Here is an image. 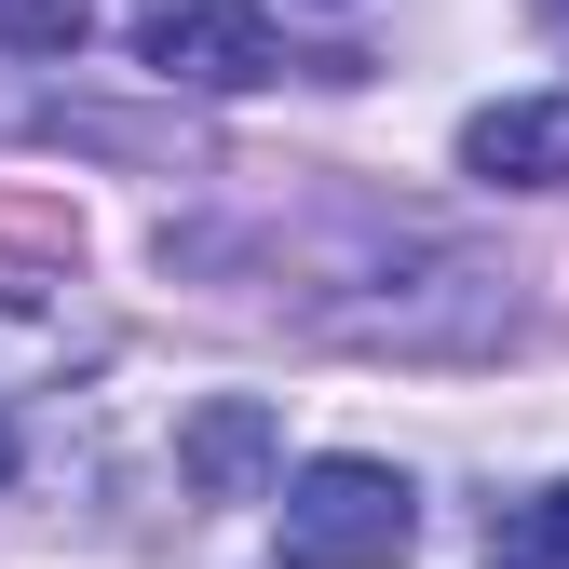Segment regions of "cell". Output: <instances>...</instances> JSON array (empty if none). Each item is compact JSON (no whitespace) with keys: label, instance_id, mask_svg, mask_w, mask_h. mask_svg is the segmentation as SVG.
Masks as SVG:
<instances>
[{"label":"cell","instance_id":"6da1fadb","mask_svg":"<svg viewBox=\"0 0 569 569\" xmlns=\"http://www.w3.org/2000/svg\"><path fill=\"white\" fill-rule=\"evenodd\" d=\"M271 529H284V569H393L420 542V502L393 461H312V475H284Z\"/></svg>","mask_w":569,"mask_h":569},{"label":"cell","instance_id":"7a4b0ae2","mask_svg":"<svg viewBox=\"0 0 569 569\" xmlns=\"http://www.w3.org/2000/svg\"><path fill=\"white\" fill-rule=\"evenodd\" d=\"M136 54L163 68V82H203V96H244V82H284V54L271 14H244V0H150L136 14Z\"/></svg>","mask_w":569,"mask_h":569},{"label":"cell","instance_id":"3957f363","mask_svg":"<svg viewBox=\"0 0 569 569\" xmlns=\"http://www.w3.org/2000/svg\"><path fill=\"white\" fill-rule=\"evenodd\" d=\"M284 461V420L258 393H218V407H190V435H177V475L203 488V502H258V475Z\"/></svg>","mask_w":569,"mask_h":569},{"label":"cell","instance_id":"277c9868","mask_svg":"<svg viewBox=\"0 0 569 569\" xmlns=\"http://www.w3.org/2000/svg\"><path fill=\"white\" fill-rule=\"evenodd\" d=\"M461 163L488 190H556L569 177V96H502V109H475L461 122Z\"/></svg>","mask_w":569,"mask_h":569},{"label":"cell","instance_id":"5b68a950","mask_svg":"<svg viewBox=\"0 0 569 569\" xmlns=\"http://www.w3.org/2000/svg\"><path fill=\"white\" fill-rule=\"evenodd\" d=\"M0 41H28V54H68V41H82V0H0Z\"/></svg>","mask_w":569,"mask_h":569},{"label":"cell","instance_id":"8992f818","mask_svg":"<svg viewBox=\"0 0 569 569\" xmlns=\"http://www.w3.org/2000/svg\"><path fill=\"white\" fill-rule=\"evenodd\" d=\"M502 529H516V542H542V556H556V569H569V488H542V502H516V516H502Z\"/></svg>","mask_w":569,"mask_h":569},{"label":"cell","instance_id":"52a82bcc","mask_svg":"<svg viewBox=\"0 0 569 569\" xmlns=\"http://www.w3.org/2000/svg\"><path fill=\"white\" fill-rule=\"evenodd\" d=\"M488 569H556L542 542H516V529H488Z\"/></svg>","mask_w":569,"mask_h":569},{"label":"cell","instance_id":"ba28073f","mask_svg":"<svg viewBox=\"0 0 569 569\" xmlns=\"http://www.w3.org/2000/svg\"><path fill=\"white\" fill-rule=\"evenodd\" d=\"M0 475H14V435H0Z\"/></svg>","mask_w":569,"mask_h":569},{"label":"cell","instance_id":"9c48e42d","mask_svg":"<svg viewBox=\"0 0 569 569\" xmlns=\"http://www.w3.org/2000/svg\"><path fill=\"white\" fill-rule=\"evenodd\" d=\"M542 14H556V28H569V0H542Z\"/></svg>","mask_w":569,"mask_h":569}]
</instances>
